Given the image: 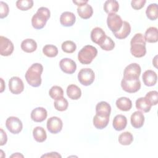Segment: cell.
<instances>
[{
	"label": "cell",
	"mask_w": 158,
	"mask_h": 158,
	"mask_svg": "<svg viewBox=\"0 0 158 158\" xmlns=\"http://www.w3.org/2000/svg\"><path fill=\"white\" fill-rule=\"evenodd\" d=\"M33 136L35 140L38 143H43L47 138L46 132L41 127H36L33 129Z\"/></svg>",
	"instance_id": "f546056e"
},
{
	"label": "cell",
	"mask_w": 158,
	"mask_h": 158,
	"mask_svg": "<svg viewBox=\"0 0 158 158\" xmlns=\"http://www.w3.org/2000/svg\"><path fill=\"white\" fill-rule=\"evenodd\" d=\"M117 107L122 111H128L131 109L132 102L127 97H121L117 99L115 102Z\"/></svg>",
	"instance_id": "cb8c5ba5"
},
{
	"label": "cell",
	"mask_w": 158,
	"mask_h": 158,
	"mask_svg": "<svg viewBox=\"0 0 158 158\" xmlns=\"http://www.w3.org/2000/svg\"><path fill=\"white\" fill-rule=\"evenodd\" d=\"M76 21V17L73 12L65 11L62 13L60 17V24L66 27H72L74 25Z\"/></svg>",
	"instance_id": "9a60e30c"
},
{
	"label": "cell",
	"mask_w": 158,
	"mask_h": 158,
	"mask_svg": "<svg viewBox=\"0 0 158 158\" xmlns=\"http://www.w3.org/2000/svg\"><path fill=\"white\" fill-rule=\"evenodd\" d=\"M6 127L11 133L18 134L22 131L23 124L18 117L10 116L6 121Z\"/></svg>",
	"instance_id": "52a82bcc"
},
{
	"label": "cell",
	"mask_w": 158,
	"mask_h": 158,
	"mask_svg": "<svg viewBox=\"0 0 158 158\" xmlns=\"http://www.w3.org/2000/svg\"><path fill=\"white\" fill-rule=\"evenodd\" d=\"M10 157H23V155H22V154H19V152H17V153H15V154H12V156H10Z\"/></svg>",
	"instance_id": "f6af8a7d"
},
{
	"label": "cell",
	"mask_w": 158,
	"mask_h": 158,
	"mask_svg": "<svg viewBox=\"0 0 158 158\" xmlns=\"http://www.w3.org/2000/svg\"><path fill=\"white\" fill-rule=\"evenodd\" d=\"M146 14L151 20H155L158 17V6L156 3L150 4L146 8Z\"/></svg>",
	"instance_id": "4dcf8cb0"
},
{
	"label": "cell",
	"mask_w": 158,
	"mask_h": 158,
	"mask_svg": "<svg viewBox=\"0 0 158 158\" xmlns=\"http://www.w3.org/2000/svg\"><path fill=\"white\" fill-rule=\"evenodd\" d=\"M144 39L146 42L154 43L158 41V30L156 27H151L145 31Z\"/></svg>",
	"instance_id": "7402d4cb"
},
{
	"label": "cell",
	"mask_w": 158,
	"mask_h": 158,
	"mask_svg": "<svg viewBox=\"0 0 158 158\" xmlns=\"http://www.w3.org/2000/svg\"><path fill=\"white\" fill-rule=\"evenodd\" d=\"M49 94L50 97L53 99H57L63 97L64 91L62 88L59 86H53L49 91Z\"/></svg>",
	"instance_id": "e575fe53"
},
{
	"label": "cell",
	"mask_w": 158,
	"mask_h": 158,
	"mask_svg": "<svg viewBox=\"0 0 158 158\" xmlns=\"http://www.w3.org/2000/svg\"><path fill=\"white\" fill-rule=\"evenodd\" d=\"M142 80L146 86H152L156 85L157 80V75L154 71L147 70L143 73Z\"/></svg>",
	"instance_id": "e0dca14e"
},
{
	"label": "cell",
	"mask_w": 158,
	"mask_h": 158,
	"mask_svg": "<svg viewBox=\"0 0 158 158\" xmlns=\"http://www.w3.org/2000/svg\"><path fill=\"white\" fill-rule=\"evenodd\" d=\"M61 48L64 52L70 54L75 51L77 49V46L73 41L67 40L62 43Z\"/></svg>",
	"instance_id": "d590c367"
},
{
	"label": "cell",
	"mask_w": 158,
	"mask_h": 158,
	"mask_svg": "<svg viewBox=\"0 0 158 158\" xmlns=\"http://www.w3.org/2000/svg\"><path fill=\"white\" fill-rule=\"evenodd\" d=\"M99 46L104 51H112L115 47V43L111 38L106 36L104 41Z\"/></svg>",
	"instance_id": "f35d334b"
},
{
	"label": "cell",
	"mask_w": 158,
	"mask_h": 158,
	"mask_svg": "<svg viewBox=\"0 0 158 158\" xmlns=\"http://www.w3.org/2000/svg\"><path fill=\"white\" fill-rule=\"evenodd\" d=\"M130 122L135 128H141L144 122V116L142 112L138 110L134 112L130 117Z\"/></svg>",
	"instance_id": "ac0fdd59"
},
{
	"label": "cell",
	"mask_w": 158,
	"mask_h": 158,
	"mask_svg": "<svg viewBox=\"0 0 158 158\" xmlns=\"http://www.w3.org/2000/svg\"><path fill=\"white\" fill-rule=\"evenodd\" d=\"M61 70L67 74L73 73L77 69V64L74 60L69 58H64L59 62Z\"/></svg>",
	"instance_id": "4fadbf2b"
},
{
	"label": "cell",
	"mask_w": 158,
	"mask_h": 158,
	"mask_svg": "<svg viewBox=\"0 0 158 158\" xmlns=\"http://www.w3.org/2000/svg\"><path fill=\"white\" fill-rule=\"evenodd\" d=\"M121 87L123 91L127 93H134L139 90L141 88V82L139 80H130L123 78L121 81Z\"/></svg>",
	"instance_id": "9c48e42d"
},
{
	"label": "cell",
	"mask_w": 158,
	"mask_h": 158,
	"mask_svg": "<svg viewBox=\"0 0 158 158\" xmlns=\"http://www.w3.org/2000/svg\"><path fill=\"white\" fill-rule=\"evenodd\" d=\"M48 116L47 110L42 107L34 109L31 112V118L35 122H43Z\"/></svg>",
	"instance_id": "2e32d148"
},
{
	"label": "cell",
	"mask_w": 158,
	"mask_h": 158,
	"mask_svg": "<svg viewBox=\"0 0 158 158\" xmlns=\"http://www.w3.org/2000/svg\"><path fill=\"white\" fill-rule=\"evenodd\" d=\"M95 78L93 70L89 68L81 69L78 73V80L79 82L84 86L91 85Z\"/></svg>",
	"instance_id": "8992f818"
},
{
	"label": "cell",
	"mask_w": 158,
	"mask_h": 158,
	"mask_svg": "<svg viewBox=\"0 0 158 158\" xmlns=\"http://www.w3.org/2000/svg\"><path fill=\"white\" fill-rule=\"evenodd\" d=\"M130 32H131V26L130 23L127 21H123L122 27L120 28V30L114 33V35L116 38L119 40H122V39L126 38L130 35Z\"/></svg>",
	"instance_id": "4316f807"
},
{
	"label": "cell",
	"mask_w": 158,
	"mask_h": 158,
	"mask_svg": "<svg viewBox=\"0 0 158 158\" xmlns=\"http://www.w3.org/2000/svg\"><path fill=\"white\" fill-rule=\"evenodd\" d=\"M51 15L50 10L45 7H40L31 18L32 27L37 30L44 28Z\"/></svg>",
	"instance_id": "3957f363"
},
{
	"label": "cell",
	"mask_w": 158,
	"mask_h": 158,
	"mask_svg": "<svg viewBox=\"0 0 158 158\" xmlns=\"http://www.w3.org/2000/svg\"><path fill=\"white\" fill-rule=\"evenodd\" d=\"M9 88L12 94H19L24 89L23 82L19 77H12L9 81Z\"/></svg>",
	"instance_id": "7c38bea8"
},
{
	"label": "cell",
	"mask_w": 158,
	"mask_h": 158,
	"mask_svg": "<svg viewBox=\"0 0 158 158\" xmlns=\"http://www.w3.org/2000/svg\"><path fill=\"white\" fill-rule=\"evenodd\" d=\"M1 93H2L3 91H4V88H3V85H4V81H3V80H2V78H1Z\"/></svg>",
	"instance_id": "7dc6e473"
},
{
	"label": "cell",
	"mask_w": 158,
	"mask_h": 158,
	"mask_svg": "<svg viewBox=\"0 0 158 158\" xmlns=\"http://www.w3.org/2000/svg\"><path fill=\"white\" fill-rule=\"evenodd\" d=\"M130 52L135 57H142L146 53V41L143 34L136 33L130 41Z\"/></svg>",
	"instance_id": "7a4b0ae2"
},
{
	"label": "cell",
	"mask_w": 158,
	"mask_h": 158,
	"mask_svg": "<svg viewBox=\"0 0 158 158\" xmlns=\"http://www.w3.org/2000/svg\"><path fill=\"white\" fill-rule=\"evenodd\" d=\"M33 6V1L32 0H18L16 2L17 7L22 11L30 9Z\"/></svg>",
	"instance_id": "8d00e7d4"
},
{
	"label": "cell",
	"mask_w": 158,
	"mask_h": 158,
	"mask_svg": "<svg viewBox=\"0 0 158 158\" xmlns=\"http://www.w3.org/2000/svg\"><path fill=\"white\" fill-rule=\"evenodd\" d=\"M66 92L67 96L72 100H77L81 96V91L80 88L73 84L67 86Z\"/></svg>",
	"instance_id": "484cf974"
},
{
	"label": "cell",
	"mask_w": 158,
	"mask_h": 158,
	"mask_svg": "<svg viewBox=\"0 0 158 158\" xmlns=\"http://www.w3.org/2000/svg\"><path fill=\"white\" fill-rule=\"evenodd\" d=\"M109 122V117H105V116H101L98 114H96L93 120V123L94 126L97 128L99 130L104 129L106 128Z\"/></svg>",
	"instance_id": "d4e9b609"
},
{
	"label": "cell",
	"mask_w": 158,
	"mask_h": 158,
	"mask_svg": "<svg viewBox=\"0 0 158 158\" xmlns=\"http://www.w3.org/2000/svg\"><path fill=\"white\" fill-rule=\"evenodd\" d=\"M118 140L120 144L123 146H128L133 142V137L130 132L125 131L123 133H122L118 136Z\"/></svg>",
	"instance_id": "1f68e13d"
},
{
	"label": "cell",
	"mask_w": 158,
	"mask_h": 158,
	"mask_svg": "<svg viewBox=\"0 0 158 158\" xmlns=\"http://www.w3.org/2000/svg\"><path fill=\"white\" fill-rule=\"evenodd\" d=\"M104 10L108 14H115L119 9V4L115 0H108L104 4Z\"/></svg>",
	"instance_id": "83f0119b"
},
{
	"label": "cell",
	"mask_w": 158,
	"mask_h": 158,
	"mask_svg": "<svg viewBox=\"0 0 158 158\" xmlns=\"http://www.w3.org/2000/svg\"><path fill=\"white\" fill-rule=\"evenodd\" d=\"M106 37L104 31L100 27L94 28L91 32V41L100 46L104 41Z\"/></svg>",
	"instance_id": "5bb4252c"
},
{
	"label": "cell",
	"mask_w": 158,
	"mask_h": 158,
	"mask_svg": "<svg viewBox=\"0 0 158 158\" xmlns=\"http://www.w3.org/2000/svg\"><path fill=\"white\" fill-rule=\"evenodd\" d=\"M7 136L6 132H4V131L2 128H1V143H0V145L1 146L4 145L7 143Z\"/></svg>",
	"instance_id": "b9f144b4"
},
{
	"label": "cell",
	"mask_w": 158,
	"mask_h": 158,
	"mask_svg": "<svg viewBox=\"0 0 158 158\" xmlns=\"http://www.w3.org/2000/svg\"><path fill=\"white\" fill-rule=\"evenodd\" d=\"M14 44L7 38L0 36V54L2 56H9L14 51Z\"/></svg>",
	"instance_id": "8fae6325"
},
{
	"label": "cell",
	"mask_w": 158,
	"mask_h": 158,
	"mask_svg": "<svg viewBox=\"0 0 158 158\" xmlns=\"http://www.w3.org/2000/svg\"><path fill=\"white\" fill-rule=\"evenodd\" d=\"M88 1L87 0H81V1H73V2L74 4H75L77 6H83L84 4H86L88 3Z\"/></svg>",
	"instance_id": "ee69618b"
},
{
	"label": "cell",
	"mask_w": 158,
	"mask_h": 158,
	"mask_svg": "<svg viewBox=\"0 0 158 158\" xmlns=\"http://www.w3.org/2000/svg\"><path fill=\"white\" fill-rule=\"evenodd\" d=\"M9 9L7 3L1 1L0 2V18L4 19L9 14Z\"/></svg>",
	"instance_id": "ab89813d"
},
{
	"label": "cell",
	"mask_w": 158,
	"mask_h": 158,
	"mask_svg": "<svg viewBox=\"0 0 158 158\" xmlns=\"http://www.w3.org/2000/svg\"><path fill=\"white\" fill-rule=\"evenodd\" d=\"M98 54L97 49L91 45H86L78 53V59L82 64H89Z\"/></svg>",
	"instance_id": "277c9868"
},
{
	"label": "cell",
	"mask_w": 158,
	"mask_h": 158,
	"mask_svg": "<svg viewBox=\"0 0 158 158\" xmlns=\"http://www.w3.org/2000/svg\"><path fill=\"white\" fill-rule=\"evenodd\" d=\"M54 108L58 111H65L68 108L69 102L65 98L62 97L54 101Z\"/></svg>",
	"instance_id": "836d02e7"
},
{
	"label": "cell",
	"mask_w": 158,
	"mask_h": 158,
	"mask_svg": "<svg viewBox=\"0 0 158 158\" xmlns=\"http://www.w3.org/2000/svg\"><path fill=\"white\" fill-rule=\"evenodd\" d=\"M41 157H61V156L56 152H52L43 155Z\"/></svg>",
	"instance_id": "7bdbcfd3"
},
{
	"label": "cell",
	"mask_w": 158,
	"mask_h": 158,
	"mask_svg": "<svg viewBox=\"0 0 158 158\" xmlns=\"http://www.w3.org/2000/svg\"><path fill=\"white\" fill-rule=\"evenodd\" d=\"M146 2V0H132L131 2V6L133 9L139 10L144 7Z\"/></svg>",
	"instance_id": "60d3db41"
},
{
	"label": "cell",
	"mask_w": 158,
	"mask_h": 158,
	"mask_svg": "<svg viewBox=\"0 0 158 158\" xmlns=\"http://www.w3.org/2000/svg\"><path fill=\"white\" fill-rule=\"evenodd\" d=\"M77 13L78 15L83 19H89L93 14V7L89 4H86L77 7Z\"/></svg>",
	"instance_id": "44dd1931"
},
{
	"label": "cell",
	"mask_w": 158,
	"mask_h": 158,
	"mask_svg": "<svg viewBox=\"0 0 158 158\" xmlns=\"http://www.w3.org/2000/svg\"><path fill=\"white\" fill-rule=\"evenodd\" d=\"M144 98L152 106H156L158 102V92L157 91H151L147 93Z\"/></svg>",
	"instance_id": "74e56055"
},
{
	"label": "cell",
	"mask_w": 158,
	"mask_h": 158,
	"mask_svg": "<svg viewBox=\"0 0 158 158\" xmlns=\"http://www.w3.org/2000/svg\"><path fill=\"white\" fill-rule=\"evenodd\" d=\"M43 67L40 63L33 64L27 70L25 77L27 83L33 87H38L41 84V75Z\"/></svg>",
	"instance_id": "6da1fadb"
},
{
	"label": "cell",
	"mask_w": 158,
	"mask_h": 158,
	"mask_svg": "<svg viewBox=\"0 0 158 158\" xmlns=\"http://www.w3.org/2000/svg\"><path fill=\"white\" fill-rule=\"evenodd\" d=\"M107 24L108 28L114 33L120 30L123 21L120 16L117 14H110L107 17Z\"/></svg>",
	"instance_id": "ba28073f"
},
{
	"label": "cell",
	"mask_w": 158,
	"mask_h": 158,
	"mask_svg": "<svg viewBox=\"0 0 158 158\" xmlns=\"http://www.w3.org/2000/svg\"><path fill=\"white\" fill-rule=\"evenodd\" d=\"M46 127L48 130L51 133L57 134L62 130L63 123L59 117L54 116L48 118L46 123Z\"/></svg>",
	"instance_id": "30bf717a"
},
{
	"label": "cell",
	"mask_w": 158,
	"mask_h": 158,
	"mask_svg": "<svg viewBox=\"0 0 158 158\" xmlns=\"http://www.w3.org/2000/svg\"><path fill=\"white\" fill-rule=\"evenodd\" d=\"M157 56H156L155 57H154V59L152 60V64H154V65L155 66V67H156L157 68Z\"/></svg>",
	"instance_id": "bcb514c9"
},
{
	"label": "cell",
	"mask_w": 158,
	"mask_h": 158,
	"mask_svg": "<svg viewBox=\"0 0 158 158\" xmlns=\"http://www.w3.org/2000/svg\"><path fill=\"white\" fill-rule=\"evenodd\" d=\"M43 53L48 57H54L58 54V49L54 45L46 44L43 48Z\"/></svg>",
	"instance_id": "d6a6232c"
},
{
	"label": "cell",
	"mask_w": 158,
	"mask_h": 158,
	"mask_svg": "<svg viewBox=\"0 0 158 158\" xmlns=\"http://www.w3.org/2000/svg\"><path fill=\"white\" fill-rule=\"evenodd\" d=\"M141 72V67L137 63H131L127 65L123 71V78L127 80H139Z\"/></svg>",
	"instance_id": "5b68a950"
},
{
	"label": "cell",
	"mask_w": 158,
	"mask_h": 158,
	"mask_svg": "<svg viewBox=\"0 0 158 158\" xmlns=\"http://www.w3.org/2000/svg\"><path fill=\"white\" fill-rule=\"evenodd\" d=\"M111 112V107L109 103L106 101H101L97 104L96 106V114L110 117Z\"/></svg>",
	"instance_id": "d6986e66"
},
{
	"label": "cell",
	"mask_w": 158,
	"mask_h": 158,
	"mask_svg": "<svg viewBox=\"0 0 158 158\" xmlns=\"http://www.w3.org/2000/svg\"><path fill=\"white\" fill-rule=\"evenodd\" d=\"M136 109L143 112H148L150 111L152 106L144 97H141L136 99L135 102Z\"/></svg>",
	"instance_id": "f1b7e54d"
},
{
	"label": "cell",
	"mask_w": 158,
	"mask_h": 158,
	"mask_svg": "<svg viewBox=\"0 0 158 158\" xmlns=\"http://www.w3.org/2000/svg\"><path fill=\"white\" fill-rule=\"evenodd\" d=\"M127 125V117L122 114L117 115L113 120V127L116 131H122L125 129Z\"/></svg>",
	"instance_id": "ffe728a7"
},
{
	"label": "cell",
	"mask_w": 158,
	"mask_h": 158,
	"mask_svg": "<svg viewBox=\"0 0 158 158\" xmlns=\"http://www.w3.org/2000/svg\"><path fill=\"white\" fill-rule=\"evenodd\" d=\"M20 47L23 51L27 53H31L36 51L37 48V43L34 40L27 38L22 41Z\"/></svg>",
	"instance_id": "603a6c76"
}]
</instances>
